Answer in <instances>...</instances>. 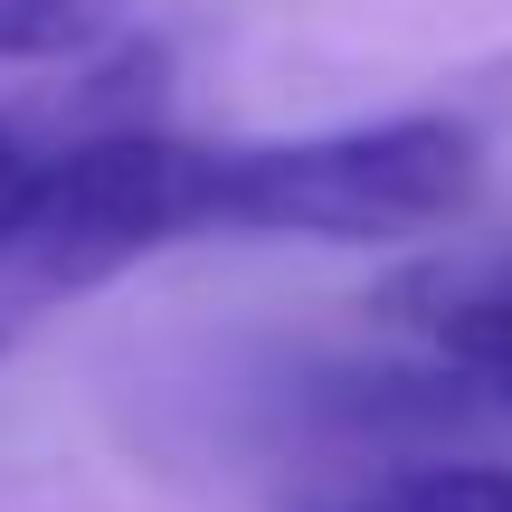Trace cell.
Masks as SVG:
<instances>
[{"label":"cell","mask_w":512,"mask_h":512,"mask_svg":"<svg viewBox=\"0 0 512 512\" xmlns=\"http://www.w3.org/2000/svg\"><path fill=\"white\" fill-rule=\"evenodd\" d=\"M219 209V152L181 143V133H95L76 152H48L38 171V209L19 228V266L48 285H95L124 275L133 256L209 238Z\"/></svg>","instance_id":"2"},{"label":"cell","mask_w":512,"mask_h":512,"mask_svg":"<svg viewBox=\"0 0 512 512\" xmlns=\"http://www.w3.org/2000/svg\"><path fill=\"white\" fill-rule=\"evenodd\" d=\"M484 190V152L456 114H380V124L304 133V143L219 152L209 238H418L465 219Z\"/></svg>","instance_id":"1"},{"label":"cell","mask_w":512,"mask_h":512,"mask_svg":"<svg viewBox=\"0 0 512 512\" xmlns=\"http://www.w3.org/2000/svg\"><path fill=\"white\" fill-rule=\"evenodd\" d=\"M304 512H512V465H389Z\"/></svg>","instance_id":"4"},{"label":"cell","mask_w":512,"mask_h":512,"mask_svg":"<svg viewBox=\"0 0 512 512\" xmlns=\"http://www.w3.org/2000/svg\"><path fill=\"white\" fill-rule=\"evenodd\" d=\"M38 171H48V152L0 114V256H19V228H29V209H38Z\"/></svg>","instance_id":"6"},{"label":"cell","mask_w":512,"mask_h":512,"mask_svg":"<svg viewBox=\"0 0 512 512\" xmlns=\"http://www.w3.org/2000/svg\"><path fill=\"white\" fill-rule=\"evenodd\" d=\"M380 313L456 370L475 418H512V256H427L389 275Z\"/></svg>","instance_id":"3"},{"label":"cell","mask_w":512,"mask_h":512,"mask_svg":"<svg viewBox=\"0 0 512 512\" xmlns=\"http://www.w3.org/2000/svg\"><path fill=\"white\" fill-rule=\"evenodd\" d=\"M124 0H0V67H67L114 48Z\"/></svg>","instance_id":"5"}]
</instances>
